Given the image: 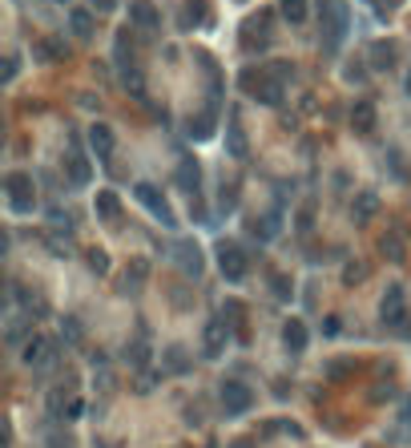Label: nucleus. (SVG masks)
Wrapping results in <instances>:
<instances>
[{
    "label": "nucleus",
    "mask_w": 411,
    "mask_h": 448,
    "mask_svg": "<svg viewBox=\"0 0 411 448\" xmlns=\"http://www.w3.org/2000/svg\"><path fill=\"white\" fill-rule=\"evenodd\" d=\"M129 21H133L137 28H158L162 25V16H158V9H153L150 0H133V4H129Z\"/></svg>",
    "instance_id": "obj_13"
},
{
    "label": "nucleus",
    "mask_w": 411,
    "mask_h": 448,
    "mask_svg": "<svg viewBox=\"0 0 411 448\" xmlns=\"http://www.w3.org/2000/svg\"><path fill=\"white\" fill-rule=\"evenodd\" d=\"M242 89H246L258 105H283V81H270L266 73L246 69V73H242Z\"/></svg>",
    "instance_id": "obj_3"
},
{
    "label": "nucleus",
    "mask_w": 411,
    "mask_h": 448,
    "mask_svg": "<svg viewBox=\"0 0 411 448\" xmlns=\"http://www.w3.org/2000/svg\"><path fill=\"white\" fill-rule=\"evenodd\" d=\"M283 343H287V351H302L307 348V324L302 319H287L283 324Z\"/></svg>",
    "instance_id": "obj_17"
},
{
    "label": "nucleus",
    "mask_w": 411,
    "mask_h": 448,
    "mask_svg": "<svg viewBox=\"0 0 411 448\" xmlns=\"http://www.w3.org/2000/svg\"><path fill=\"white\" fill-rule=\"evenodd\" d=\"M40 57L45 61H61V57H69V49H65L61 37H49V41H40Z\"/></svg>",
    "instance_id": "obj_26"
},
{
    "label": "nucleus",
    "mask_w": 411,
    "mask_h": 448,
    "mask_svg": "<svg viewBox=\"0 0 411 448\" xmlns=\"http://www.w3.org/2000/svg\"><path fill=\"white\" fill-rule=\"evenodd\" d=\"M226 339H230V327H226L222 319H210V324H206V356H210V360L222 356Z\"/></svg>",
    "instance_id": "obj_11"
},
{
    "label": "nucleus",
    "mask_w": 411,
    "mask_h": 448,
    "mask_svg": "<svg viewBox=\"0 0 411 448\" xmlns=\"http://www.w3.org/2000/svg\"><path fill=\"white\" fill-rule=\"evenodd\" d=\"M278 9L287 16L290 25H302L307 21V9H311V0H278Z\"/></svg>",
    "instance_id": "obj_24"
},
{
    "label": "nucleus",
    "mask_w": 411,
    "mask_h": 448,
    "mask_svg": "<svg viewBox=\"0 0 411 448\" xmlns=\"http://www.w3.org/2000/svg\"><path fill=\"white\" fill-rule=\"evenodd\" d=\"M49 448H73V436H69V432H53L49 436Z\"/></svg>",
    "instance_id": "obj_35"
},
{
    "label": "nucleus",
    "mask_w": 411,
    "mask_h": 448,
    "mask_svg": "<svg viewBox=\"0 0 411 448\" xmlns=\"http://www.w3.org/2000/svg\"><path fill=\"white\" fill-rule=\"evenodd\" d=\"M16 77V57H9V61H4V81H13Z\"/></svg>",
    "instance_id": "obj_43"
},
{
    "label": "nucleus",
    "mask_w": 411,
    "mask_h": 448,
    "mask_svg": "<svg viewBox=\"0 0 411 448\" xmlns=\"http://www.w3.org/2000/svg\"><path fill=\"white\" fill-rule=\"evenodd\" d=\"M218 271L230 279V283H242L250 271V259H246V250L238 247V242H218Z\"/></svg>",
    "instance_id": "obj_4"
},
{
    "label": "nucleus",
    "mask_w": 411,
    "mask_h": 448,
    "mask_svg": "<svg viewBox=\"0 0 411 448\" xmlns=\"http://www.w3.org/2000/svg\"><path fill=\"white\" fill-rule=\"evenodd\" d=\"M129 271H133V287H141V279H146V271H150V262H146V259H133V267H129Z\"/></svg>",
    "instance_id": "obj_34"
},
{
    "label": "nucleus",
    "mask_w": 411,
    "mask_h": 448,
    "mask_svg": "<svg viewBox=\"0 0 411 448\" xmlns=\"http://www.w3.org/2000/svg\"><path fill=\"white\" fill-rule=\"evenodd\" d=\"M162 368H165V372H174V375H186V372H190L186 348H182V343H170V348L162 351Z\"/></svg>",
    "instance_id": "obj_15"
},
{
    "label": "nucleus",
    "mask_w": 411,
    "mask_h": 448,
    "mask_svg": "<svg viewBox=\"0 0 411 448\" xmlns=\"http://www.w3.org/2000/svg\"><path fill=\"white\" fill-rule=\"evenodd\" d=\"M230 448H250V444H246V440H238V444H230Z\"/></svg>",
    "instance_id": "obj_45"
},
{
    "label": "nucleus",
    "mask_w": 411,
    "mask_h": 448,
    "mask_svg": "<svg viewBox=\"0 0 411 448\" xmlns=\"http://www.w3.org/2000/svg\"><path fill=\"white\" fill-rule=\"evenodd\" d=\"M121 85L133 93V97H146V77H141V69H129V73H121Z\"/></svg>",
    "instance_id": "obj_27"
},
{
    "label": "nucleus",
    "mask_w": 411,
    "mask_h": 448,
    "mask_svg": "<svg viewBox=\"0 0 411 448\" xmlns=\"http://www.w3.org/2000/svg\"><path fill=\"white\" fill-rule=\"evenodd\" d=\"M270 77H295V65H287V61H274V65H270Z\"/></svg>",
    "instance_id": "obj_38"
},
{
    "label": "nucleus",
    "mask_w": 411,
    "mask_h": 448,
    "mask_svg": "<svg viewBox=\"0 0 411 448\" xmlns=\"http://www.w3.org/2000/svg\"><path fill=\"white\" fill-rule=\"evenodd\" d=\"M174 259H177V267H182V274L186 279H198L202 274V250H198V242H174Z\"/></svg>",
    "instance_id": "obj_8"
},
{
    "label": "nucleus",
    "mask_w": 411,
    "mask_h": 448,
    "mask_svg": "<svg viewBox=\"0 0 411 448\" xmlns=\"http://www.w3.org/2000/svg\"><path fill=\"white\" fill-rule=\"evenodd\" d=\"M270 287H274V295L290 299V283H287V279H278V274H274V279H270Z\"/></svg>",
    "instance_id": "obj_39"
},
{
    "label": "nucleus",
    "mask_w": 411,
    "mask_h": 448,
    "mask_svg": "<svg viewBox=\"0 0 411 448\" xmlns=\"http://www.w3.org/2000/svg\"><path fill=\"white\" fill-rule=\"evenodd\" d=\"M93 4H97L101 13H113V9H117V0H93Z\"/></svg>",
    "instance_id": "obj_44"
},
{
    "label": "nucleus",
    "mask_w": 411,
    "mask_h": 448,
    "mask_svg": "<svg viewBox=\"0 0 411 448\" xmlns=\"http://www.w3.org/2000/svg\"><path fill=\"white\" fill-rule=\"evenodd\" d=\"M61 331L69 336V343H77V336H81V324H77V319H65V324H61Z\"/></svg>",
    "instance_id": "obj_37"
},
{
    "label": "nucleus",
    "mask_w": 411,
    "mask_h": 448,
    "mask_svg": "<svg viewBox=\"0 0 411 448\" xmlns=\"http://www.w3.org/2000/svg\"><path fill=\"white\" fill-rule=\"evenodd\" d=\"M262 432H290V436H302V428L295 420H266L262 424Z\"/></svg>",
    "instance_id": "obj_30"
},
{
    "label": "nucleus",
    "mask_w": 411,
    "mask_h": 448,
    "mask_svg": "<svg viewBox=\"0 0 411 448\" xmlns=\"http://www.w3.org/2000/svg\"><path fill=\"white\" fill-rule=\"evenodd\" d=\"M347 28H351L347 4L343 0H323L319 4V37H323V49L335 53L343 45V37H347Z\"/></svg>",
    "instance_id": "obj_1"
},
{
    "label": "nucleus",
    "mask_w": 411,
    "mask_h": 448,
    "mask_svg": "<svg viewBox=\"0 0 411 448\" xmlns=\"http://www.w3.org/2000/svg\"><path fill=\"white\" fill-rule=\"evenodd\" d=\"M186 134L194 137V142H206V137H214V113H202V117H190Z\"/></svg>",
    "instance_id": "obj_22"
},
{
    "label": "nucleus",
    "mask_w": 411,
    "mask_h": 448,
    "mask_svg": "<svg viewBox=\"0 0 411 448\" xmlns=\"http://www.w3.org/2000/svg\"><path fill=\"white\" fill-rule=\"evenodd\" d=\"M89 267H93L97 274H105L109 271V255H105V250H89Z\"/></svg>",
    "instance_id": "obj_33"
},
{
    "label": "nucleus",
    "mask_w": 411,
    "mask_h": 448,
    "mask_svg": "<svg viewBox=\"0 0 411 448\" xmlns=\"http://www.w3.org/2000/svg\"><path fill=\"white\" fill-rule=\"evenodd\" d=\"M379 315H383V324H387V327H403V319H407V307H403V287H399V283L387 287Z\"/></svg>",
    "instance_id": "obj_7"
},
{
    "label": "nucleus",
    "mask_w": 411,
    "mask_h": 448,
    "mask_svg": "<svg viewBox=\"0 0 411 448\" xmlns=\"http://www.w3.org/2000/svg\"><path fill=\"white\" fill-rule=\"evenodd\" d=\"M250 235H258V238H274L278 235V210H270L266 218H254V223H250Z\"/></svg>",
    "instance_id": "obj_25"
},
{
    "label": "nucleus",
    "mask_w": 411,
    "mask_h": 448,
    "mask_svg": "<svg viewBox=\"0 0 411 448\" xmlns=\"http://www.w3.org/2000/svg\"><path fill=\"white\" fill-rule=\"evenodd\" d=\"M69 28H73L77 41H89L93 37V13H89V9H73V13H69Z\"/></svg>",
    "instance_id": "obj_20"
},
{
    "label": "nucleus",
    "mask_w": 411,
    "mask_h": 448,
    "mask_svg": "<svg viewBox=\"0 0 411 448\" xmlns=\"http://www.w3.org/2000/svg\"><path fill=\"white\" fill-rule=\"evenodd\" d=\"M351 129H355V134H371L375 129V105L371 101H359V105L351 110Z\"/></svg>",
    "instance_id": "obj_18"
},
{
    "label": "nucleus",
    "mask_w": 411,
    "mask_h": 448,
    "mask_svg": "<svg viewBox=\"0 0 411 448\" xmlns=\"http://www.w3.org/2000/svg\"><path fill=\"white\" fill-rule=\"evenodd\" d=\"M97 214H101V223H109V226H117V218H121V198L113 194V190H97Z\"/></svg>",
    "instance_id": "obj_12"
},
{
    "label": "nucleus",
    "mask_w": 411,
    "mask_h": 448,
    "mask_svg": "<svg viewBox=\"0 0 411 448\" xmlns=\"http://www.w3.org/2000/svg\"><path fill=\"white\" fill-rule=\"evenodd\" d=\"M4 198H9V206H13L16 214L37 210V186H33V178L28 174H9L4 178Z\"/></svg>",
    "instance_id": "obj_2"
},
{
    "label": "nucleus",
    "mask_w": 411,
    "mask_h": 448,
    "mask_svg": "<svg viewBox=\"0 0 411 448\" xmlns=\"http://www.w3.org/2000/svg\"><path fill=\"white\" fill-rule=\"evenodd\" d=\"M146 360H150V343H146V339H137V343H133V351H129V363L146 368Z\"/></svg>",
    "instance_id": "obj_32"
},
{
    "label": "nucleus",
    "mask_w": 411,
    "mask_h": 448,
    "mask_svg": "<svg viewBox=\"0 0 411 448\" xmlns=\"http://www.w3.org/2000/svg\"><path fill=\"white\" fill-rule=\"evenodd\" d=\"M367 279V262H347V271H343V283H363Z\"/></svg>",
    "instance_id": "obj_31"
},
{
    "label": "nucleus",
    "mask_w": 411,
    "mask_h": 448,
    "mask_svg": "<svg viewBox=\"0 0 411 448\" xmlns=\"http://www.w3.org/2000/svg\"><path fill=\"white\" fill-rule=\"evenodd\" d=\"M177 186L186 190L190 198H198V190H202V170H198V162H194V158H182V162H177Z\"/></svg>",
    "instance_id": "obj_9"
},
{
    "label": "nucleus",
    "mask_w": 411,
    "mask_h": 448,
    "mask_svg": "<svg viewBox=\"0 0 411 448\" xmlns=\"http://www.w3.org/2000/svg\"><path fill=\"white\" fill-rule=\"evenodd\" d=\"M89 146L97 149V158H109L113 154V129L105 122H93L89 125Z\"/></svg>",
    "instance_id": "obj_14"
},
{
    "label": "nucleus",
    "mask_w": 411,
    "mask_h": 448,
    "mask_svg": "<svg viewBox=\"0 0 411 448\" xmlns=\"http://www.w3.org/2000/svg\"><path fill=\"white\" fill-rule=\"evenodd\" d=\"M399 424L411 432V400H403V404H399Z\"/></svg>",
    "instance_id": "obj_40"
},
{
    "label": "nucleus",
    "mask_w": 411,
    "mask_h": 448,
    "mask_svg": "<svg viewBox=\"0 0 411 448\" xmlns=\"http://www.w3.org/2000/svg\"><path fill=\"white\" fill-rule=\"evenodd\" d=\"M379 250H383V259H391V262H403V242H399L395 235H391V238H383V242H379Z\"/></svg>",
    "instance_id": "obj_29"
},
{
    "label": "nucleus",
    "mask_w": 411,
    "mask_h": 448,
    "mask_svg": "<svg viewBox=\"0 0 411 448\" xmlns=\"http://www.w3.org/2000/svg\"><path fill=\"white\" fill-rule=\"evenodd\" d=\"M218 319H222V324L230 327V336H234V331H242V319H246V311H242V303H238V299H230Z\"/></svg>",
    "instance_id": "obj_23"
},
{
    "label": "nucleus",
    "mask_w": 411,
    "mask_h": 448,
    "mask_svg": "<svg viewBox=\"0 0 411 448\" xmlns=\"http://www.w3.org/2000/svg\"><path fill=\"white\" fill-rule=\"evenodd\" d=\"M375 206H379V198H375L371 190H363L359 198H355V206H351V218H355V223H371V214H375Z\"/></svg>",
    "instance_id": "obj_21"
},
{
    "label": "nucleus",
    "mask_w": 411,
    "mask_h": 448,
    "mask_svg": "<svg viewBox=\"0 0 411 448\" xmlns=\"http://www.w3.org/2000/svg\"><path fill=\"white\" fill-rule=\"evenodd\" d=\"M218 396H222V408L230 412V416H242V412L254 404V392H250L242 380H222V388H218Z\"/></svg>",
    "instance_id": "obj_6"
},
{
    "label": "nucleus",
    "mask_w": 411,
    "mask_h": 448,
    "mask_svg": "<svg viewBox=\"0 0 411 448\" xmlns=\"http://www.w3.org/2000/svg\"><path fill=\"white\" fill-rule=\"evenodd\" d=\"M367 65H371L375 73H387L395 65V45L391 41H375L371 49H367Z\"/></svg>",
    "instance_id": "obj_10"
},
{
    "label": "nucleus",
    "mask_w": 411,
    "mask_h": 448,
    "mask_svg": "<svg viewBox=\"0 0 411 448\" xmlns=\"http://www.w3.org/2000/svg\"><path fill=\"white\" fill-rule=\"evenodd\" d=\"M65 174H69V186H89L93 170H89V162L73 149V154H69V162H65Z\"/></svg>",
    "instance_id": "obj_16"
},
{
    "label": "nucleus",
    "mask_w": 411,
    "mask_h": 448,
    "mask_svg": "<svg viewBox=\"0 0 411 448\" xmlns=\"http://www.w3.org/2000/svg\"><path fill=\"white\" fill-rule=\"evenodd\" d=\"M407 93H411V73H407Z\"/></svg>",
    "instance_id": "obj_46"
},
{
    "label": "nucleus",
    "mask_w": 411,
    "mask_h": 448,
    "mask_svg": "<svg viewBox=\"0 0 411 448\" xmlns=\"http://www.w3.org/2000/svg\"><path fill=\"white\" fill-rule=\"evenodd\" d=\"M202 21V4H190L186 9V21H182V25H198Z\"/></svg>",
    "instance_id": "obj_41"
},
{
    "label": "nucleus",
    "mask_w": 411,
    "mask_h": 448,
    "mask_svg": "<svg viewBox=\"0 0 411 448\" xmlns=\"http://www.w3.org/2000/svg\"><path fill=\"white\" fill-rule=\"evenodd\" d=\"M234 202H238V182H230V186H222V210L234 206Z\"/></svg>",
    "instance_id": "obj_36"
},
{
    "label": "nucleus",
    "mask_w": 411,
    "mask_h": 448,
    "mask_svg": "<svg viewBox=\"0 0 411 448\" xmlns=\"http://www.w3.org/2000/svg\"><path fill=\"white\" fill-rule=\"evenodd\" d=\"M230 154H234V158H246V134L238 129V122H230Z\"/></svg>",
    "instance_id": "obj_28"
},
{
    "label": "nucleus",
    "mask_w": 411,
    "mask_h": 448,
    "mask_svg": "<svg viewBox=\"0 0 411 448\" xmlns=\"http://www.w3.org/2000/svg\"><path fill=\"white\" fill-rule=\"evenodd\" d=\"M25 363L28 368H45L49 363V339H40V336H33L25 343Z\"/></svg>",
    "instance_id": "obj_19"
},
{
    "label": "nucleus",
    "mask_w": 411,
    "mask_h": 448,
    "mask_svg": "<svg viewBox=\"0 0 411 448\" xmlns=\"http://www.w3.org/2000/svg\"><path fill=\"white\" fill-rule=\"evenodd\" d=\"M391 396V384H379V388H371V400H387Z\"/></svg>",
    "instance_id": "obj_42"
},
{
    "label": "nucleus",
    "mask_w": 411,
    "mask_h": 448,
    "mask_svg": "<svg viewBox=\"0 0 411 448\" xmlns=\"http://www.w3.org/2000/svg\"><path fill=\"white\" fill-rule=\"evenodd\" d=\"M133 198L141 202V206H150V214H153V218H158L162 226H170V230L177 226V218L170 214V206H165V198L158 194V186H150V182H137V186H133Z\"/></svg>",
    "instance_id": "obj_5"
}]
</instances>
